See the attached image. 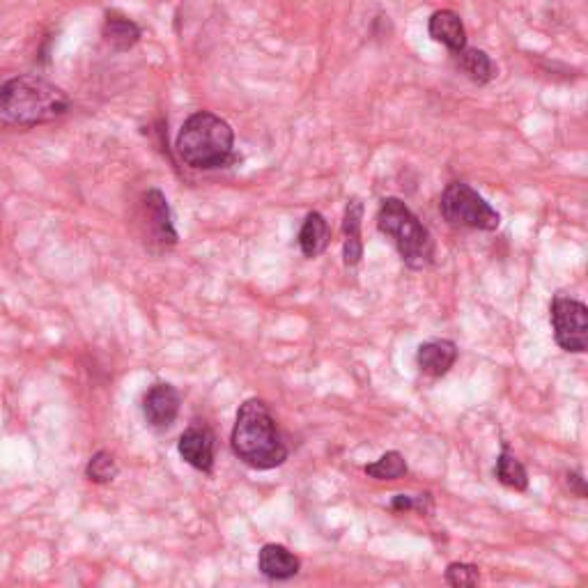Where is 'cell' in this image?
I'll return each mask as SVG.
<instances>
[{
  "label": "cell",
  "mask_w": 588,
  "mask_h": 588,
  "mask_svg": "<svg viewBox=\"0 0 588 588\" xmlns=\"http://www.w3.org/2000/svg\"><path fill=\"white\" fill-rule=\"evenodd\" d=\"M453 56H455V65L460 67V72L467 74V79H471L478 85H487L490 81H494V76H497V65H494L492 58L481 49H469V46H464L462 51L453 53Z\"/></svg>",
  "instance_id": "cell-16"
},
{
  "label": "cell",
  "mask_w": 588,
  "mask_h": 588,
  "mask_svg": "<svg viewBox=\"0 0 588 588\" xmlns=\"http://www.w3.org/2000/svg\"><path fill=\"white\" fill-rule=\"evenodd\" d=\"M494 476H497V481L501 485L510 487V490L524 492L526 487H529V476H526L524 464L517 460L513 453H510L508 446L501 448L497 467H494Z\"/></svg>",
  "instance_id": "cell-17"
},
{
  "label": "cell",
  "mask_w": 588,
  "mask_h": 588,
  "mask_svg": "<svg viewBox=\"0 0 588 588\" xmlns=\"http://www.w3.org/2000/svg\"><path fill=\"white\" fill-rule=\"evenodd\" d=\"M175 147L187 166L216 170L235 159V131L221 115L198 111L182 125Z\"/></svg>",
  "instance_id": "cell-3"
},
{
  "label": "cell",
  "mask_w": 588,
  "mask_h": 588,
  "mask_svg": "<svg viewBox=\"0 0 588 588\" xmlns=\"http://www.w3.org/2000/svg\"><path fill=\"white\" fill-rule=\"evenodd\" d=\"M230 441L237 458L258 471L276 469L288 460V446L278 432L267 402L260 398L246 400L239 407Z\"/></svg>",
  "instance_id": "cell-2"
},
{
  "label": "cell",
  "mask_w": 588,
  "mask_h": 588,
  "mask_svg": "<svg viewBox=\"0 0 588 588\" xmlns=\"http://www.w3.org/2000/svg\"><path fill=\"white\" fill-rule=\"evenodd\" d=\"M363 471H366L370 478H375V481H398V478L407 476L409 467H407L405 455L398 453V451H389V453H384L379 460L366 464Z\"/></svg>",
  "instance_id": "cell-18"
},
{
  "label": "cell",
  "mask_w": 588,
  "mask_h": 588,
  "mask_svg": "<svg viewBox=\"0 0 588 588\" xmlns=\"http://www.w3.org/2000/svg\"><path fill=\"white\" fill-rule=\"evenodd\" d=\"M439 212L453 228L492 232L501 226V216L487 200L464 182H451L441 193Z\"/></svg>",
  "instance_id": "cell-5"
},
{
  "label": "cell",
  "mask_w": 588,
  "mask_h": 588,
  "mask_svg": "<svg viewBox=\"0 0 588 588\" xmlns=\"http://www.w3.org/2000/svg\"><path fill=\"white\" fill-rule=\"evenodd\" d=\"M446 582L455 588H471L481 582V572L471 563H451L446 568Z\"/></svg>",
  "instance_id": "cell-20"
},
{
  "label": "cell",
  "mask_w": 588,
  "mask_h": 588,
  "mask_svg": "<svg viewBox=\"0 0 588 588\" xmlns=\"http://www.w3.org/2000/svg\"><path fill=\"white\" fill-rule=\"evenodd\" d=\"M214 448V435L207 425H191V428L184 430L180 444H177V451H180L182 460L191 464L193 469L203 471V474H212Z\"/></svg>",
  "instance_id": "cell-9"
},
{
  "label": "cell",
  "mask_w": 588,
  "mask_h": 588,
  "mask_svg": "<svg viewBox=\"0 0 588 588\" xmlns=\"http://www.w3.org/2000/svg\"><path fill=\"white\" fill-rule=\"evenodd\" d=\"M138 226H141V235L150 246L170 249V246L177 244V230L173 226L168 200L159 189H150L141 196Z\"/></svg>",
  "instance_id": "cell-7"
},
{
  "label": "cell",
  "mask_w": 588,
  "mask_h": 588,
  "mask_svg": "<svg viewBox=\"0 0 588 588\" xmlns=\"http://www.w3.org/2000/svg\"><path fill=\"white\" fill-rule=\"evenodd\" d=\"M258 566L265 577L283 582V579H290V577L297 575L299 568H301V561L290 552L288 547L269 543L260 549Z\"/></svg>",
  "instance_id": "cell-12"
},
{
  "label": "cell",
  "mask_w": 588,
  "mask_h": 588,
  "mask_svg": "<svg viewBox=\"0 0 588 588\" xmlns=\"http://www.w3.org/2000/svg\"><path fill=\"white\" fill-rule=\"evenodd\" d=\"M85 476L90 478L92 483H111L115 476H118V464H115L113 455L106 453V451H99L90 458L88 467H85Z\"/></svg>",
  "instance_id": "cell-19"
},
{
  "label": "cell",
  "mask_w": 588,
  "mask_h": 588,
  "mask_svg": "<svg viewBox=\"0 0 588 588\" xmlns=\"http://www.w3.org/2000/svg\"><path fill=\"white\" fill-rule=\"evenodd\" d=\"M67 92L40 76H17L0 85V122L10 127H37L69 111Z\"/></svg>",
  "instance_id": "cell-1"
},
{
  "label": "cell",
  "mask_w": 588,
  "mask_h": 588,
  "mask_svg": "<svg viewBox=\"0 0 588 588\" xmlns=\"http://www.w3.org/2000/svg\"><path fill=\"white\" fill-rule=\"evenodd\" d=\"M554 338L561 350L584 354L588 347V308L572 297H556L552 304Z\"/></svg>",
  "instance_id": "cell-6"
},
{
  "label": "cell",
  "mask_w": 588,
  "mask_h": 588,
  "mask_svg": "<svg viewBox=\"0 0 588 588\" xmlns=\"http://www.w3.org/2000/svg\"><path fill=\"white\" fill-rule=\"evenodd\" d=\"M361 221H363V203L361 200H352L345 210L343 219V258L347 267H357L363 258V242H361Z\"/></svg>",
  "instance_id": "cell-14"
},
{
  "label": "cell",
  "mask_w": 588,
  "mask_h": 588,
  "mask_svg": "<svg viewBox=\"0 0 588 588\" xmlns=\"http://www.w3.org/2000/svg\"><path fill=\"white\" fill-rule=\"evenodd\" d=\"M180 393L173 384L159 382L154 384L143 398V414L145 421L154 430H166L175 423L180 414Z\"/></svg>",
  "instance_id": "cell-8"
},
{
  "label": "cell",
  "mask_w": 588,
  "mask_h": 588,
  "mask_svg": "<svg viewBox=\"0 0 588 588\" xmlns=\"http://www.w3.org/2000/svg\"><path fill=\"white\" fill-rule=\"evenodd\" d=\"M566 485L570 487V492H575L579 499L586 497V481L582 474H577V471H568L566 474Z\"/></svg>",
  "instance_id": "cell-21"
},
{
  "label": "cell",
  "mask_w": 588,
  "mask_h": 588,
  "mask_svg": "<svg viewBox=\"0 0 588 588\" xmlns=\"http://www.w3.org/2000/svg\"><path fill=\"white\" fill-rule=\"evenodd\" d=\"M102 35H104V42L111 46L113 51L122 53V51L134 49V46L138 44V40H141V28H138L129 17H125V14L108 12Z\"/></svg>",
  "instance_id": "cell-13"
},
{
  "label": "cell",
  "mask_w": 588,
  "mask_h": 588,
  "mask_svg": "<svg viewBox=\"0 0 588 588\" xmlns=\"http://www.w3.org/2000/svg\"><path fill=\"white\" fill-rule=\"evenodd\" d=\"M428 33L435 42L444 44L451 53L462 51L467 46V28L458 12L439 10L428 21Z\"/></svg>",
  "instance_id": "cell-10"
},
{
  "label": "cell",
  "mask_w": 588,
  "mask_h": 588,
  "mask_svg": "<svg viewBox=\"0 0 588 588\" xmlns=\"http://www.w3.org/2000/svg\"><path fill=\"white\" fill-rule=\"evenodd\" d=\"M416 506V501L412 499V497H405V494H400V497H396L393 499V510H396V513H402V510H412Z\"/></svg>",
  "instance_id": "cell-22"
},
{
  "label": "cell",
  "mask_w": 588,
  "mask_h": 588,
  "mask_svg": "<svg viewBox=\"0 0 588 588\" xmlns=\"http://www.w3.org/2000/svg\"><path fill=\"white\" fill-rule=\"evenodd\" d=\"M331 239V228L327 219L320 212H311L306 216L304 226L299 230V249L306 258H317L327 251Z\"/></svg>",
  "instance_id": "cell-15"
},
{
  "label": "cell",
  "mask_w": 588,
  "mask_h": 588,
  "mask_svg": "<svg viewBox=\"0 0 588 588\" xmlns=\"http://www.w3.org/2000/svg\"><path fill=\"white\" fill-rule=\"evenodd\" d=\"M377 228L396 244L402 262L409 269H428L435 262V239L419 216L400 198H384L377 212Z\"/></svg>",
  "instance_id": "cell-4"
},
{
  "label": "cell",
  "mask_w": 588,
  "mask_h": 588,
  "mask_svg": "<svg viewBox=\"0 0 588 588\" xmlns=\"http://www.w3.org/2000/svg\"><path fill=\"white\" fill-rule=\"evenodd\" d=\"M455 361H458V345L453 340H428L416 352L421 373L430 377H444Z\"/></svg>",
  "instance_id": "cell-11"
}]
</instances>
